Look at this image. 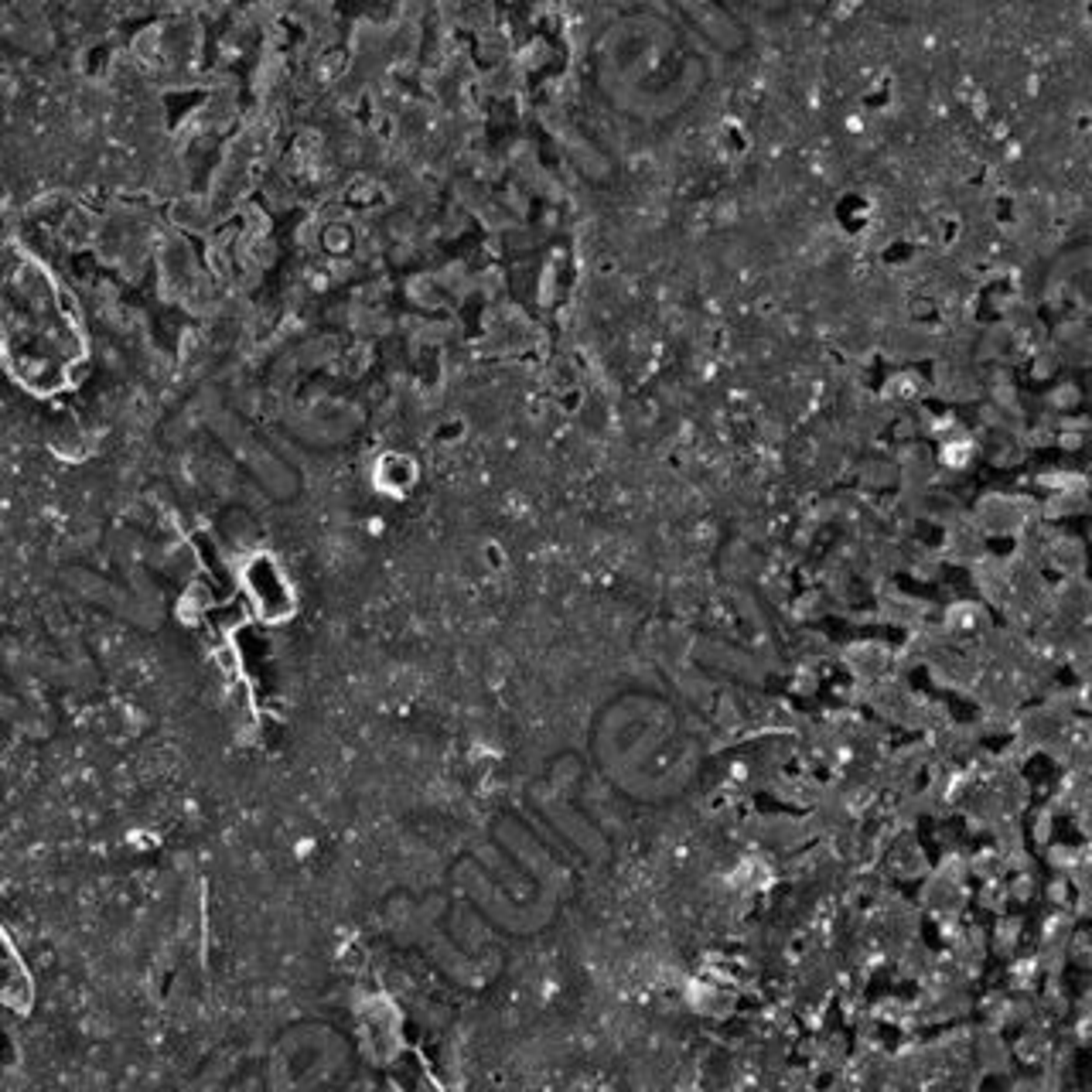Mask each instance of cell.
<instances>
[{
	"label": "cell",
	"instance_id": "1",
	"mask_svg": "<svg viewBox=\"0 0 1092 1092\" xmlns=\"http://www.w3.org/2000/svg\"><path fill=\"white\" fill-rule=\"evenodd\" d=\"M1038 308L1062 345L1092 352V236L1048 257L1038 277Z\"/></svg>",
	"mask_w": 1092,
	"mask_h": 1092
}]
</instances>
